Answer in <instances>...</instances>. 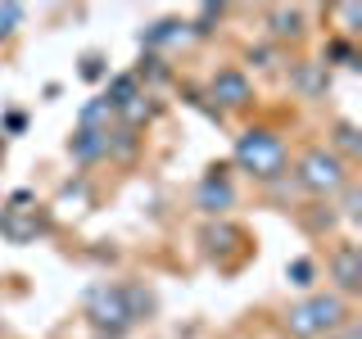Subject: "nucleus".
Masks as SVG:
<instances>
[{
	"label": "nucleus",
	"instance_id": "423d86ee",
	"mask_svg": "<svg viewBox=\"0 0 362 339\" xmlns=\"http://www.w3.org/2000/svg\"><path fill=\"white\" fill-rule=\"evenodd\" d=\"M235 203V186H231V177H226V167H209V172L199 177V186H195V208L199 213H209V218H222L226 208Z\"/></svg>",
	"mask_w": 362,
	"mask_h": 339
},
{
	"label": "nucleus",
	"instance_id": "1a4fd4ad",
	"mask_svg": "<svg viewBox=\"0 0 362 339\" xmlns=\"http://www.w3.org/2000/svg\"><path fill=\"white\" fill-rule=\"evenodd\" d=\"M68 154H73V163H100V158H109V127H77L73 136H68Z\"/></svg>",
	"mask_w": 362,
	"mask_h": 339
},
{
	"label": "nucleus",
	"instance_id": "f257e3e1",
	"mask_svg": "<svg viewBox=\"0 0 362 339\" xmlns=\"http://www.w3.org/2000/svg\"><path fill=\"white\" fill-rule=\"evenodd\" d=\"M150 312V294L141 285H95L86 294V326L100 339H122Z\"/></svg>",
	"mask_w": 362,
	"mask_h": 339
},
{
	"label": "nucleus",
	"instance_id": "393cba45",
	"mask_svg": "<svg viewBox=\"0 0 362 339\" xmlns=\"http://www.w3.org/2000/svg\"><path fill=\"white\" fill-rule=\"evenodd\" d=\"M331 339H362V331H358V321H344V326H339V331H335Z\"/></svg>",
	"mask_w": 362,
	"mask_h": 339
},
{
	"label": "nucleus",
	"instance_id": "7ed1b4c3",
	"mask_svg": "<svg viewBox=\"0 0 362 339\" xmlns=\"http://www.w3.org/2000/svg\"><path fill=\"white\" fill-rule=\"evenodd\" d=\"M286 136L276 127H245L235 136V163H240V172L258 177V181H276L286 172Z\"/></svg>",
	"mask_w": 362,
	"mask_h": 339
},
{
	"label": "nucleus",
	"instance_id": "dca6fc26",
	"mask_svg": "<svg viewBox=\"0 0 362 339\" xmlns=\"http://www.w3.org/2000/svg\"><path fill=\"white\" fill-rule=\"evenodd\" d=\"M118 113L127 118V127H132V131L141 127V122H150V118H154V100H150V90H141V95H136L127 109H118Z\"/></svg>",
	"mask_w": 362,
	"mask_h": 339
},
{
	"label": "nucleus",
	"instance_id": "ddd939ff",
	"mask_svg": "<svg viewBox=\"0 0 362 339\" xmlns=\"http://www.w3.org/2000/svg\"><path fill=\"white\" fill-rule=\"evenodd\" d=\"M186 37H190V28H186V23L163 18V23H154L150 32H141V45H168V41H186Z\"/></svg>",
	"mask_w": 362,
	"mask_h": 339
},
{
	"label": "nucleus",
	"instance_id": "4be33fe9",
	"mask_svg": "<svg viewBox=\"0 0 362 339\" xmlns=\"http://www.w3.org/2000/svg\"><path fill=\"white\" fill-rule=\"evenodd\" d=\"M145 77H150V82H163V77H168V68H163V59H158V54H145V59H141L136 82H145Z\"/></svg>",
	"mask_w": 362,
	"mask_h": 339
},
{
	"label": "nucleus",
	"instance_id": "9d476101",
	"mask_svg": "<svg viewBox=\"0 0 362 339\" xmlns=\"http://www.w3.org/2000/svg\"><path fill=\"white\" fill-rule=\"evenodd\" d=\"M290 82L294 90H299L303 100H317V95H326V86H331V73H326V64H294V73H290Z\"/></svg>",
	"mask_w": 362,
	"mask_h": 339
},
{
	"label": "nucleus",
	"instance_id": "9b49d317",
	"mask_svg": "<svg viewBox=\"0 0 362 339\" xmlns=\"http://www.w3.org/2000/svg\"><path fill=\"white\" fill-rule=\"evenodd\" d=\"M136 95H141V82H136V73H118V77H109V86H105V95H100V100H105V105L118 113V109H127Z\"/></svg>",
	"mask_w": 362,
	"mask_h": 339
},
{
	"label": "nucleus",
	"instance_id": "a211bd4d",
	"mask_svg": "<svg viewBox=\"0 0 362 339\" xmlns=\"http://www.w3.org/2000/svg\"><path fill=\"white\" fill-rule=\"evenodd\" d=\"M109 118H113V109H109L105 100L95 95V100H90V105L82 109V118H77V127H95V131H100V122H109Z\"/></svg>",
	"mask_w": 362,
	"mask_h": 339
},
{
	"label": "nucleus",
	"instance_id": "6ab92c4d",
	"mask_svg": "<svg viewBox=\"0 0 362 339\" xmlns=\"http://www.w3.org/2000/svg\"><path fill=\"white\" fill-rule=\"evenodd\" d=\"M218 18H222V5H204L199 14H195V23H186V28H190V37H209Z\"/></svg>",
	"mask_w": 362,
	"mask_h": 339
},
{
	"label": "nucleus",
	"instance_id": "5701e85b",
	"mask_svg": "<svg viewBox=\"0 0 362 339\" xmlns=\"http://www.w3.org/2000/svg\"><path fill=\"white\" fill-rule=\"evenodd\" d=\"M18 18H23V9H18V5H5V9H0V41L14 32V23H18Z\"/></svg>",
	"mask_w": 362,
	"mask_h": 339
},
{
	"label": "nucleus",
	"instance_id": "f03ea898",
	"mask_svg": "<svg viewBox=\"0 0 362 339\" xmlns=\"http://www.w3.org/2000/svg\"><path fill=\"white\" fill-rule=\"evenodd\" d=\"M349 321V299H339L335 290L326 294H303L299 303H290L281 326H286L290 339H322V335H335L339 326Z\"/></svg>",
	"mask_w": 362,
	"mask_h": 339
},
{
	"label": "nucleus",
	"instance_id": "2eb2a0df",
	"mask_svg": "<svg viewBox=\"0 0 362 339\" xmlns=\"http://www.w3.org/2000/svg\"><path fill=\"white\" fill-rule=\"evenodd\" d=\"M286 280L294 290H313L317 285V263H313V258H294V263L286 267Z\"/></svg>",
	"mask_w": 362,
	"mask_h": 339
},
{
	"label": "nucleus",
	"instance_id": "f3484780",
	"mask_svg": "<svg viewBox=\"0 0 362 339\" xmlns=\"http://www.w3.org/2000/svg\"><path fill=\"white\" fill-rule=\"evenodd\" d=\"M136 154V131L122 127V131H109V158H132Z\"/></svg>",
	"mask_w": 362,
	"mask_h": 339
},
{
	"label": "nucleus",
	"instance_id": "f8f14e48",
	"mask_svg": "<svg viewBox=\"0 0 362 339\" xmlns=\"http://www.w3.org/2000/svg\"><path fill=\"white\" fill-rule=\"evenodd\" d=\"M231 244H245V231H240V226H231V222H218V226H209V231H204V249H209L213 258H218V254H226Z\"/></svg>",
	"mask_w": 362,
	"mask_h": 339
},
{
	"label": "nucleus",
	"instance_id": "aec40b11",
	"mask_svg": "<svg viewBox=\"0 0 362 339\" xmlns=\"http://www.w3.org/2000/svg\"><path fill=\"white\" fill-rule=\"evenodd\" d=\"M326 59H339L344 68H358V54H354V41L349 37H335L331 45H326Z\"/></svg>",
	"mask_w": 362,
	"mask_h": 339
},
{
	"label": "nucleus",
	"instance_id": "0eeeda50",
	"mask_svg": "<svg viewBox=\"0 0 362 339\" xmlns=\"http://www.w3.org/2000/svg\"><path fill=\"white\" fill-rule=\"evenodd\" d=\"M326 271H331L339 299L358 294L362 290V254H358V244H339L335 254H331V263H326Z\"/></svg>",
	"mask_w": 362,
	"mask_h": 339
},
{
	"label": "nucleus",
	"instance_id": "412c9836",
	"mask_svg": "<svg viewBox=\"0 0 362 339\" xmlns=\"http://www.w3.org/2000/svg\"><path fill=\"white\" fill-rule=\"evenodd\" d=\"M245 59H249V64H258V68H276V45H272V41H263V45H249V50H245Z\"/></svg>",
	"mask_w": 362,
	"mask_h": 339
},
{
	"label": "nucleus",
	"instance_id": "6e6552de",
	"mask_svg": "<svg viewBox=\"0 0 362 339\" xmlns=\"http://www.w3.org/2000/svg\"><path fill=\"white\" fill-rule=\"evenodd\" d=\"M263 28H267L272 45H281V41H299L303 32H308V14H303L299 5H272V9H267V18H263Z\"/></svg>",
	"mask_w": 362,
	"mask_h": 339
},
{
	"label": "nucleus",
	"instance_id": "a878e982",
	"mask_svg": "<svg viewBox=\"0 0 362 339\" xmlns=\"http://www.w3.org/2000/svg\"><path fill=\"white\" fill-rule=\"evenodd\" d=\"M23 122H28L23 113H5V131H23Z\"/></svg>",
	"mask_w": 362,
	"mask_h": 339
},
{
	"label": "nucleus",
	"instance_id": "39448f33",
	"mask_svg": "<svg viewBox=\"0 0 362 339\" xmlns=\"http://www.w3.org/2000/svg\"><path fill=\"white\" fill-rule=\"evenodd\" d=\"M209 100L218 113H231V109H245L254 100V82H249L245 68H218L209 77Z\"/></svg>",
	"mask_w": 362,
	"mask_h": 339
},
{
	"label": "nucleus",
	"instance_id": "20e7f679",
	"mask_svg": "<svg viewBox=\"0 0 362 339\" xmlns=\"http://www.w3.org/2000/svg\"><path fill=\"white\" fill-rule=\"evenodd\" d=\"M294 181H299L308 195H339V190L349 186V163L339 158L331 145H313V150H303V158L294 163Z\"/></svg>",
	"mask_w": 362,
	"mask_h": 339
},
{
	"label": "nucleus",
	"instance_id": "4468645a",
	"mask_svg": "<svg viewBox=\"0 0 362 339\" xmlns=\"http://www.w3.org/2000/svg\"><path fill=\"white\" fill-rule=\"evenodd\" d=\"M358 150H362L358 127H354V122H335V154L349 163V158H358Z\"/></svg>",
	"mask_w": 362,
	"mask_h": 339
},
{
	"label": "nucleus",
	"instance_id": "b1692460",
	"mask_svg": "<svg viewBox=\"0 0 362 339\" xmlns=\"http://www.w3.org/2000/svg\"><path fill=\"white\" fill-rule=\"evenodd\" d=\"M82 77H86V82H100V77H105V64H100V54H86V59H82Z\"/></svg>",
	"mask_w": 362,
	"mask_h": 339
}]
</instances>
